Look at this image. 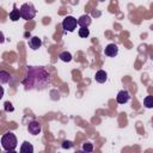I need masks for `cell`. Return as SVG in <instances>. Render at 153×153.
<instances>
[{"label":"cell","instance_id":"cell-1","mask_svg":"<svg viewBox=\"0 0 153 153\" xmlns=\"http://www.w3.org/2000/svg\"><path fill=\"white\" fill-rule=\"evenodd\" d=\"M1 146L2 148L8 152V151H14L17 147V137L12 131H7L2 135L1 137Z\"/></svg>","mask_w":153,"mask_h":153},{"label":"cell","instance_id":"cell-2","mask_svg":"<svg viewBox=\"0 0 153 153\" xmlns=\"http://www.w3.org/2000/svg\"><path fill=\"white\" fill-rule=\"evenodd\" d=\"M19 14H20V18H23L25 20H30V19H32L36 16V10H35L32 4L25 2V4H23L20 6Z\"/></svg>","mask_w":153,"mask_h":153},{"label":"cell","instance_id":"cell-3","mask_svg":"<svg viewBox=\"0 0 153 153\" xmlns=\"http://www.w3.org/2000/svg\"><path fill=\"white\" fill-rule=\"evenodd\" d=\"M76 25H78V22H76V19H75L74 17H72V16H67V17L63 19V22H62V27H63L66 31H69V32L74 31L75 27H76Z\"/></svg>","mask_w":153,"mask_h":153},{"label":"cell","instance_id":"cell-4","mask_svg":"<svg viewBox=\"0 0 153 153\" xmlns=\"http://www.w3.org/2000/svg\"><path fill=\"white\" fill-rule=\"evenodd\" d=\"M27 129H29V133L32 134V135H38L42 130V127H41V123L38 121H31L27 126Z\"/></svg>","mask_w":153,"mask_h":153},{"label":"cell","instance_id":"cell-5","mask_svg":"<svg viewBox=\"0 0 153 153\" xmlns=\"http://www.w3.org/2000/svg\"><path fill=\"white\" fill-rule=\"evenodd\" d=\"M117 53H118V48H117V45H116L115 43L108 44V45L105 47V49H104V54H105L106 56H110V57L116 56Z\"/></svg>","mask_w":153,"mask_h":153},{"label":"cell","instance_id":"cell-6","mask_svg":"<svg viewBox=\"0 0 153 153\" xmlns=\"http://www.w3.org/2000/svg\"><path fill=\"white\" fill-rule=\"evenodd\" d=\"M129 98H130L129 92L126 91V90L120 91V92L117 93V96H116V100H117L118 104H124V103H127V102L129 100Z\"/></svg>","mask_w":153,"mask_h":153},{"label":"cell","instance_id":"cell-7","mask_svg":"<svg viewBox=\"0 0 153 153\" xmlns=\"http://www.w3.org/2000/svg\"><path fill=\"white\" fill-rule=\"evenodd\" d=\"M76 22H78V25H79L80 27H87V26L91 24V17L87 16V14H84V16H81Z\"/></svg>","mask_w":153,"mask_h":153},{"label":"cell","instance_id":"cell-8","mask_svg":"<svg viewBox=\"0 0 153 153\" xmlns=\"http://www.w3.org/2000/svg\"><path fill=\"white\" fill-rule=\"evenodd\" d=\"M29 45H30V48H31V49L36 50V49H38V48L42 45V41H41V38H39V37L33 36V37H31V38L29 39Z\"/></svg>","mask_w":153,"mask_h":153},{"label":"cell","instance_id":"cell-9","mask_svg":"<svg viewBox=\"0 0 153 153\" xmlns=\"http://www.w3.org/2000/svg\"><path fill=\"white\" fill-rule=\"evenodd\" d=\"M94 79H96V81L97 82H105L106 81V79H108V74H106V72L105 71H103V69H99L97 73H96V76H94Z\"/></svg>","mask_w":153,"mask_h":153},{"label":"cell","instance_id":"cell-10","mask_svg":"<svg viewBox=\"0 0 153 153\" xmlns=\"http://www.w3.org/2000/svg\"><path fill=\"white\" fill-rule=\"evenodd\" d=\"M20 153H33V146L27 141L23 142L20 146Z\"/></svg>","mask_w":153,"mask_h":153},{"label":"cell","instance_id":"cell-11","mask_svg":"<svg viewBox=\"0 0 153 153\" xmlns=\"http://www.w3.org/2000/svg\"><path fill=\"white\" fill-rule=\"evenodd\" d=\"M11 79V75L6 71H0V84H7Z\"/></svg>","mask_w":153,"mask_h":153},{"label":"cell","instance_id":"cell-12","mask_svg":"<svg viewBox=\"0 0 153 153\" xmlns=\"http://www.w3.org/2000/svg\"><path fill=\"white\" fill-rule=\"evenodd\" d=\"M59 57H60V60L63 61V62H69V61L72 60V54L68 53V51H62V53L59 55Z\"/></svg>","mask_w":153,"mask_h":153},{"label":"cell","instance_id":"cell-13","mask_svg":"<svg viewBox=\"0 0 153 153\" xmlns=\"http://www.w3.org/2000/svg\"><path fill=\"white\" fill-rule=\"evenodd\" d=\"M19 18H20L19 10L14 8V10H12V11L10 12V19H11L12 22H17V20H19Z\"/></svg>","mask_w":153,"mask_h":153},{"label":"cell","instance_id":"cell-14","mask_svg":"<svg viewBox=\"0 0 153 153\" xmlns=\"http://www.w3.org/2000/svg\"><path fill=\"white\" fill-rule=\"evenodd\" d=\"M143 104H145L146 108H152L153 106V97L152 96H147L143 99Z\"/></svg>","mask_w":153,"mask_h":153},{"label":"cell","instance_id":"cell-15","mask_svg":"<svg viewBox=\"0 0 153 153\" xmlns=\"http://www.w3.org/2000/svg\"><path fill=\"white\" fill-rule=\"evenodd\" d=\"M82 151L86 152V153H91L93 151V145L91 142H85L82 145Z\"/></svg>","mask_w":153,"mask_h":153},{"label":"cell","instance_id":"cell-16","mask_svg":"<svg viewBox=\"0 0 153 153\" xmlns=\"http://www.w3.org/2000/svg\"><path fill=\"white\" fill-rule=\"evenodd\" d=\"M88 35H90V30H88L87 27H80V29H79V36H80V37L86 38Z\"/></svg>","mask_w":153,"mask_h":153},{"label":"cell","instance_id":"cell-17","mask_svg":"<svg viewBox=\"0 0 153 153\" xmlns=\"http://www.w3.org/2000/svg\"><path fill=\"white\" fill-rule=\"evenodd\" d=\"M4 105H5V111H7V112H8V111H13V110H14L13 105H12L10 102H6Z\"/></svg>","mask_w":153,"mask_h":153},{"label":"cell","instance_id":"cell-18","mask_svg":"<svg viewBox=\"0 0 153 153\" xmlns=\"http://www.w3.org/2000/svg\"><path fill=\"white\" fill-rule=\"evenodd\" d=\"M72 146H73V143H72L71 141H63V143H62V147H63V148H67V149L71 148Z\"/></svg>","mask_w":153,"mask_h":153},{"label":"cell","instance_id":"cell-19","mask_svg":"<svg viewBox=\"0 0 153 153\" xmlns=\"http://www.w3.org/2000/svg\"><path fill=\"white\" fill-rule=\"evenodd\" d=\"M4 42H5V37H4V33L0 31V44L4 43Z\"/></svg>","mask_w":153,"mask_h":153},{"label":"cell","instance_id":"cell-20","mask_svg":"<svg viewBox=\"0 0 153 153\" xmlns=\"http://www.w3.org/2000/svg\"><path fill=\"white\" fill-rule=\"evenodd\" d=\"M2 96H4V88H2V86L0 85V99L2 98Z\"/></svg>","mask_w":153,"mask_h":153},{"label":"cell","instance_id":"cell-21","mask_svg":"<svg viewBox=\"0 0 153 153\" xmlns=\"http://www.w3.org/2000/svg\"><path fill=\"white\" fill-rule=\"evenodd\" d=\"M6 153H18V152H16V151H8V152H6Z\"/></svg>","mask_w":153,"mask_h":153},{"label":"cell","instance_id":"cell-22","mask_svg":"<svg viewBox=\"0 0 153 153\" xmlns=\"http://www.w3.org/2000/svg\"><path fill=\"white\" fill-rule=\"evenodd\" d=\"M75 153H86V152H84V151H76Z\"/></svg>","mask_w":153,"mask_h":153},{"label":"cell","instance_id":"cell-23","mask_svg":"<svg viewBox=\"0 0 153 153\" xmlns=\"http://www.w3.org/2000/svg\"><path fill=\"white\" fill-rule=\"evenodd\" d=\"M0 115H1V112H0Z\"/></svg>","mask_w":153,"mask_h":153}]
</instances>
